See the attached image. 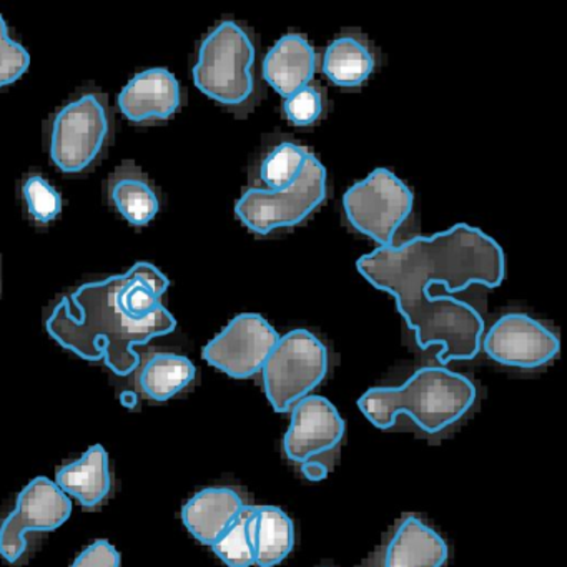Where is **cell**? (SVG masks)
<instances>
[{"instance_id": "cell-22", "label": "cell", "mask_w": 567, "mask_h": 567, "mask_svg": "<svg viewBox=\"0 0 567 567\" xmlns=\"http://www.w3.org/2000/svg\"><path fill=\"white\" fill-rule=\"evenodd\" d=\"M212 547L228 567L255 566L254 506H245Z\"/></svg>"}, {"instance_id": "cell-26", "label": "cell", "mask_w": 567, "mask_h": 567, "mask_svg": "<svg viewBox=\"0 0 567 567\" xmlns=\"http://www.w3.org/2000/svg\"><path fill=\"white\" fill-rule=\"evenodd\" d=\"M284 112L291 124L308 127L320 118L323 112V97L317 89L307 85L285 99Z\"/></svg>"}, {"instance_id": "cell-21", "label": "cell", "mask_w": 567, "mask_h": 567, "mask_svg": "<svg viewBox=\"0 0 567 567\" xmlns=\"http://www.w3.org/2000/svg\"><path fill=\"white\" fill-rule=\"evenodd\" d=\"M321 68L333 84L358 87L373 74L374 58L367 44L351 35H341L328 45Z\"/></svg>"}, {"instance_id": "cell-12", "label": "cell", "mask_w": 567, "mask_h": 567, "mask_svg": "<svg viewBox=\"0 0 567 567\" xmlns=\"http://www.w3.org/2000/svg\"><path fill=\"white\" fill-rule=\"evenodd\" d=\"M347 424L337 406L318 394H310L291 408V424L284 437L288 460L297 464L323 461L344 437Z\"/></svg>"}, {"instance_id": "cell-18", "label": "cell", "mask_w": 567, "mask_h": 567, "mask_svg": "<svg viewBox=\"0 0 567 567\" xmlns=\"http://www.w3.org/2000/svg\"><path fill=\"white\" fill-rule=\"evenodd\" d=\"M59 489L75 497L82 507L94 509L104 503L112 489L111 466L104 446L95 444L81 460L58 471Z\"/></svg>"}, {"instance_id": "cell-3", "label": "cell", "mask_w": 567, "mask_h": 567, "mask_svg": "<svg viewBox=\"0 0 567 567\" xmlns=\"http://www.w3.org/2000/svg\"><path fill=\"white\" fill-rule=\"evenodd\" d=\"M476 403V388L463 374L443 367L417 370L398 388H371L358 408L378 430H390L406 414L427 434H440L460 423Z\"/></svg>"}, {"instance_id": "cell-24", "label": "cell", "mask_w": 567, "mask_h": 567, "mask_svg": "<svg viewBox=\"0 0 567 567\" xmlns=\"http://www.w3.org/2000/svg\"><path fill=\"white\" fill-rule=\"evenodd\" d=\"M22 200L25 210L38 224L55 220L62 212V197L48 178L31 175L22 184Z\"/></svg>"}, {"instance_id": "cell-8", "label": "cell", "mask_w": 567, "mask_h": 567, "mask_svg": "<svg viewBox=\"0 0 567 567\" xmlns=\"http://www.w3.org/2000/svg\"><path fill=\"white\" fill-rule=\"evenodd\" d=\"M414 197L406 184L388 168H377L348 188L344 214L354 230L380 247H391L394 235L413 212Z\"/></svg>"}, {"instance_id": "cell-4", "label": "cell", "mask_w": 567, "mask_h": 567, "mask_svg": "<svg viewBox=\"0 0 567 567\" xmlns=\"http://www.w3.org/2000/svg\"><path fill=\"white\" fill-rule=\"evenodd\" d=\"M255 45L240 24L215 25L198 49L194 82L198 91L218 104L238 107L254 94Z\"/></svg>"}, {"instance_id": "cell-9", "label": "cell", "mask_w": 567, "mask_h": 567, "mask_svg": "<svg viewBox=\"0 0 567 567\" xmlns=\"http://www.w3.org/2000/svg\"><path fill=\"white\" fill-rule=\"evenodd\" d=\"M71 514L68 494L49 477H35L19 494L16 509L0 524V556L8 563H19L28 550V533L59 529Z\"/></svg>"}, {"instance_id": "cell-5", "label": "cell", "mask_w": 567, "mask_h": 567, "mask_svg": "<svg viewBox=\"0 0 567 567\" xmlns=\"http://www.w3.org/2000/svg\"><path fill=\"white\" fill-rule=\"evenodd\" d=\"M112 131L107 99L82 91L55 112L49 127V155L64 174H84L101 157Z\"/></svg>"}, {"instance_id": "cell-15", "label": "cell", "mask_w": 567, "mask_h": 567, "mask_svg": "<svg viewBox=\"0 0 567 567\" xmlns=\"http://www.w3.org/2000/svg\"><path fill=\"white\" fill-rule=\"evenodd\" d=\"M317 69V55L300 34H285L268 51L264 61L265 81L285 99L310 85Z\"/></svg>"}, {"instance_id": "cell-1", "label": "cell", "mask_w": 567, "mask_h": 567, "mask_svg": "<svg viewBox=\"0 0 567 567\" xmlns=\"http://www.w3.org/2000/svg\"><path fill=\"white\" fill-rule=\"evenodd\" d=\"M358 271L378 290L396 300L398 310L414 331L423 350L441 347L437 360H473L480 353L484 321L464 301L434 303L433 288L466 290L471 285L496 288L503 284L506 261L503 248L480 228L466 224L433 237L378 247L358 260Z\"/></svg>"}, {"instance_id": "cell-13", "label": "cell", "mask_w": 567, "mask_h": 567, "mask_svg": "<svg viewBox=\"0 0 567 567\" xmlns=\"http://www.w3.org/2000/svg\"><path fill=\"white\" fill-rule=\"evenodd\" d=\"M117 104L132 124L165 122L181 109V84L167 69H148L122 89Z\"/></svg>"}, {"instance_id": "cell-11", "label": "cell", "mask_w": 567, "mask_h": 567, "mask_svg": "<svg viewBox=\"0 0 567 567\" xmlns=\"http://www.w3.org/2000/svg\"><path fill=\"white\" fill-rule=\"evenodd\" d=\"M484 351L504 367L536 370L559 354L557 334L524 313L501 317L484 338Z\"/></svg>"}, {"instance_id": "cell-10", "label": "cell", "mask_w": 567, "mask_h": 567, "mask_svg": "<svg viewBox=\"0 0 567 567\" xmlns=\"http://www.w3.org/2000/svg\"><path fill=\"white\" fill-rule=\"evenodd\" d=\"M278 333L261 315L241 313L204 348V360L235 380L260 373L278 341Z\"/></svg>"}, {"instance_id": "cell-6", "label": "cell", "mask_w": 567, "mask_h": 567, "mask_svg": "<svg viewBox=\"0 0 567 567\" xmlns=\"http://www.w3.org/2000/svg\"><path fill=\"white\" fill-rule=\"evenodd\" d=\"M328 351L323 341L308 330H291L278 338L261 368L267 400L277 413L310 396L327 377Z\"/></svg>"}, {"instance_id": "cell-27", "label": "cell", "mask_w": 567, "mask_h": 567, "mask_svg": "<svg viewBox=\"0 0 567 567\" xmlns=\"http://www.w3.org/2000/svg\"><path fill=\"white\" fill-rule=\"evenodd\" d=\"M72 567H121V554L109 540L99 539L79 554Z\"/></svg>"}, {"instance_id": "cell-28", "label": "cell", "mask_w": 567, "mask_h": 567, "mask_svg": "<svg viewBox=\"0 0 567 567\" xmlns=\"http://www.w3.org/2000/svg\"><path fill=\"white\" fill-rule=\"evenodd\" d=\"M301 474L308 481H323L328 476V464L324 461H310L301 464Z\"/></svg>"}, {"instance_id": "cell-20", "label": "cell", "mask_w": 567, "mask_h": 567, "mask_svg": "<svg viewBox=\"0 0 567 567\" xmlns=\"http://www.w3.org/2000/svg\"><path fill=\"white\" fill-rule=\"evenodd\" d=\"M255 566L275 567L295 547L291 517L277 506H254Z\"/></svg>"}, {"instance_id": "cell-7", "label": "cell", "mask_w": 567, "mask_h": 567, "mask_svg": "<svg viewBox=\"0 0 567 567\" xmlns=\"http://www.w3.org/2000/svg\"><path fill=\"white\" fill-rule=\"evenodd\" d=\"M327 197V171L308 155L297 181L281 190L251 188L235 205V214L248 230L268 235L280 228L295 227L310 217Z\"/></svg>"}, {"instance_id": "cell-16", "label": "cell", "mask_w": 567, "mask_h": 567, "mask_svg": "<svg viewBox=\"0 0 567 567\" xmlns=\"http://www.w3.org/2000/svg\"><path fill=\"white\" fill-rule=\"evenodd\" d=\"M447 556L443 537L416 516H408L388 544L384 567H443Z\"/></svg>"}, {"instance_id": "cell-25", "label": "cell", "mask_w": 567, "mask_h": 567, "mask_svg": "<svg viewBox=\"0 0 567 567\" xmlns=\"http://www.w3.org/2000/svg\"><path fill=\"white\" fill-rule=\"evenodd\" d=\"M31 55L19 42L9 38L6 19L0 16V89L14 84L28 72Z\"/></svg>"}, {"instance_id": "cell-14", "label": "cell", "mask_w": 567, "mask_h": 567, "mask_svg": "<svg viewBox=\"0 0 567 567\" xmlns=\"http://www.w3.org/2000/svg\"><path fill=\"white\" fill-rule=\"evenodd\" d=\"M244 507L231 487H207L185 503L182 520L198 543L214 546Z\"/></svg>"}, {"instance_id": "cell-23", "label": "cell", "mask_w": 567, "mask_h": 567, "mask_svg": "<svg viewBox=\"0 0 567 567\" xmlns=\"http://www.w3.org/2000/svg\"><path fill=\"white\" fill-rule=\"evenodd\" d=\"M308 155L310 152L303 145L284 142L265 157L260 168L261 181L270 190L290 187L300 175Z\"/></svg>"}, {"instance_id": "cell-17", "label": "cell", "mask_w": 567, "mask_h": 567, "mask_svg": "<svg viewBox=\"0 0 567 567\" xmlns=\"http://www.w3.org/2000/svg\"><path fill=\"white\" fill-rule=\"evenodd\" d=\"M109 204L134 227H145L157 217L161 202L148 178L134 162L115 168L105 185Z\"/></svg>"}, {"instance_id": "cell-19", "label": "cell", "mask_w": 567, "mask_h": 567, "mask_svg": "<svg viewBox=\"0 0 567 567\" xmlns=\"http://www.w3.org/2000/svg\"><path fill=\"white\" fill-rule=\"evenodd\" d=\"M137 384L148 400L168 401L195 380L197 368L187 357L175 353H152L137 370Z\"/></svg>"}, {"instance_id": "cell-2", "label": "cell", "mask_w": 567, "mask_h": 567, "mask_svg": "<svg viewBox=\"0 0 567 567\" xmlns=\"http://www.w3.org/2000/svg\"><path fill=\"white\" fill-rule=\"evenodd\" d=\"M168 285V278L145 261L127 274L82 285L52 308L49 334L82 360L104 361L118 377H128L142 363L135 348L177 328L161 301Z\"/></svg>"}]
</instances>
